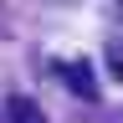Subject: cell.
<instances>
[{
	"mask_svg": "<svg viewBox=\"0 0 123 123\" xmlns=\"http://www.w3.org/2000/svg\"><path fill=\"white\" fill-rule=\"evenodd\" d=\"M118 118H123V113H118Z\"/></svg>",
	"mask_w": 123,
	"mask_h": 123,
	"instance_id": "cell-4",
	"label": "cell"
},
{
	"mask_svg": "<svg viewBox=\"0 0 123 123\" xmlns=\"http://www.w3.org/2000/svg\"><path fill=\"white\" fill-rule=\"evenodd\" d=\"M5 123H46V113H41L36 98H21V92H15L5 103Z\"/></svg>",
	"mask_w": 123,
	"mask_h": 123,
	"instance_id": "cell-2",
	"label": "cell"
},
{
	"mask_svg": "<svg viewBox=\"0 0 123 123\" xmlns=\"http://www.w3.org/2000/svg\"><path fill=\"white\" fill-rule=\"evenodd\" d=\"M108 62H113V77H123V41L108 46Z\"/></svg>",
	"mask_w": 123,
	"mask_h": 123,
	"instance_id": "cell-3",
	"label": "cell"
},
{
	"mask_svg": "<svg viewBox=\"0 0 123 123\" xmlns=\"http://www.w3.org/2000/svg\"><path fill=\"white\" fill-rule=\"evenodd\" d=\"M62 77H67V87H72L82 103H98V77H92L87 62H67V67H62Z\"/></svg>",
	"mask_w": 123,
	"mask_h": 123,
	"instance_id": "cell-1",
	"label": "cell"
}]
</instances>
